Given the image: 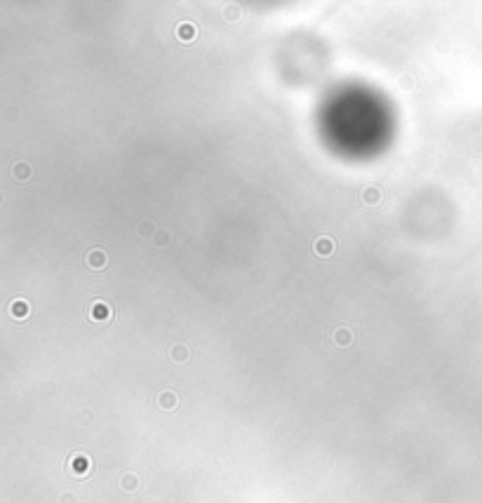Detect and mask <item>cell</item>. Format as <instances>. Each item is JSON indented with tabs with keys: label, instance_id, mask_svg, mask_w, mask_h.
<instances>
[{
	"label": "cell",
	"instance_id": "4fadbf2b",
	"mask_svg": "<svg viewBox=\"0 0 482 503\" xmlns=\"http://www.w3.org/2000/svg\"><path fill=\"white\" fill-rule=\"evenodd\" d=\"M137 233H139V237H144V240H153V235L158 233V228L151 224V221H141V224L137 226Z\"/></svg>",
	"mask_w": 482,
	"mask_h": 503
},
{
	"label": "cell",
	"instance_id": "e0dca14e",
	"mask_svg": "<svg viewBox=\"0 0 482 503\" xmlns=\"http://www.w3.org/2000/svg\"><path fill=\"white\" fill-rule=\"evenodd\" d=\"M57 501L59 503H78V496H76V492H61Z\"/></svg>",
	"mask_w": 482,
	"mask_h": 503
},
{
	"label": "cell",
	"instance_id": "5b68a950",
	"mask_svg": "<svg viewBox=\"0 0 482 503\" xmlns=\"http://www.w3.org/2000/svg\"><path fill=\"white\" fill-rule=\"evenodd\" d=\"M177 38L181 42H193L198 38V26L193 21H179L177 24Z\"/></svg>",
	"mask_w": 482,
	"mask_h": 503
},
{
	"label": "cell",
	"instance_id": "277c9868",
	"mask_svg": "<svg viewBox=\"0 0 482 503\" xmlns=\"http://www.w3.org/2000/svg\"><path fill=\"white\" fill-rule=\"evenodd\" d=\"M156 405L160 407L163 411H174L177 407H179V398H177L174 390H169V388H165V390H160L156 398Z\"/></svg>",
	"mask_w": 482,
	"mask_h": 503
},
{
	"label": "cell",
	"instance_id": "9a60e30c",
	"mask_svg": "<svg viewBox=\"0 0 482 503\" xmlns=\"http://www.w3.org/2000/svg\"><path fill=\"white\" fill-rule=\"evenodd\" d=\"M224 19H226V21H238V19H240V7L235 5V3L226 5V7H224Z\"/></svg>",
	"mask_w": 482,
	"mask_h": 503
},
{
	"label": "cell",
	"instance_id": "ba28073f",
	"mask_svg": "<svg viewBox=\"0 0 482 503\" xmlns=\"http://www.w3.org/2000/svg\"><path fill=\"white\" fill-rule=\"evenodd\" d=\"M10 315L14 320H26L31 315V306L26 299H14L10 303Z\"/></svg>",
	"mask_w": 482,
	"mask_h": 503
},
{
	"label": "cell",
	"instance_id": "3957f363",
	"mask_svg": "<svg viewBox=\"0 0 482 503\" xmlns=\"http://www.w3.org/2000/svg\"><path fill=\"white\" fill-rule=\"evenodd\" d=\"M85 261H87V268H92V271H104L108 266V256H106L104 249H99V247L90 249Z\"/></svg>",
	"mask_w": 482,
	"mask_h": 503
},
{
	"label": "cell",
	"instance_id": "6da1fadb",
	"mask_svg": "<svg viewBox=\"0 0 482 503\" xmlns=\"http://www.w3.org/2000/svg\"><path fill=\"white\" fill-rule=\"evenodd\" d=\"M90 320H92V322H113V320H116L113 306L104 299L94 301L92 306H90Z\"/></svg>",
	"mask_w": 482,
	"mask_h": 503
},
{
	"label": "cell",
	"instance_id": "2e32d148",
	"mask_svg": "<svg viewBox=\"0 0 482 503\" xmlns=\"http://www.w3.org/2000/svg\"><path fill=\"white\" fill-rule=\"evenodd\" d=\"M398 85H400L402 90H412V87L417 85V80H414V75H400V78H398Z\"/></svg>",
	"mask_w": 482,
	"mask_h": 503
},
{
	"label": "cell",
	"instance_id": "52a82bcc",
	"mask_svg": "<svg viewBox=\"0 0 482 503\" xmlns=\"http://www.w3.org/2000/svg\"><path fill=\"white\" fill-rule=\"evenodd\" d=\"M332 341H334V346H339V348H348V346H353L355 336L348 327H337L334 334H332Z\"/></svg>",
	"mask_w": 482,
	"mask_h": 503
},
{
	"label": "cell",
	"instance_id": "5bb4252c",
	"mask_svg": "<svg viewBox=\"0 0 482 503\" xmlns=\"http://www.w3.org/2000/svg\"><path fill=\"white\" fill-rule=\"evenodd\" d=\"M156 247H167V245H172V233L169 231H158L156 235H153V240H151Z\"/></svg>",
	"mask_w": 482,
	"mask_h": 503
},
{
	"label": "cell",
	"instance_id": "30bf717a",
	"mask_svg": "<svg viewBox=\"0 0 482 503\" xmlns=\"http://www.w3.org/2000/svg\"><path fill=\"white\" fill-rule=\"evenodd\" d=\"M313 249H315V254L320 256V259H327V256H332V252H334V240L327 235L318 237L313 243Z\"/></svg>",
	"mask_w": 482,
	"mask_h": 503
},
{
	"label": "cell",
	"instance_id": "7c38bea8",
	"mask_svg": "<svg viewBox=\"0 0 482 503\" xmlns=\"http://www.w3.org/2000/svg\"><path fill=\"white\" fill-rule=\"evenodd\" d=\"M31 174H33V167H31L29 162L19 160V162H14V165H12V177H14V179H19L21 184H26V181L31 179Z\"/></svg>",
	"mask_w": 482,
	"mask_h": 503
},
{
	"label": "cell",
	"instance_id": "9c48e42d",
	"mask_svg": "<svg viewBox=\"0 0 482 503\" xmlns=\"http://www.w3.org/2000/svg\"><path fill=\"white\" fill-rule=\"evenodd\" d=\"M118 485H120V489L125 494H134L137 489H139V475L137 473H122L120 475V480H118Z\"/></svg>",
	"mask_w": 482,
	"mask_h": 503
},
{
	"label": "cell",
	"instance_id": "8fae6325",
	"mask_svg": "<svg viewBox=\"0 0 482 503\" xmlns=\"http://www.w3.org/2000/svg\"><path fill=\"white\" fill-rule=\"evenodd\" d=\"M169 360L177 364H184L191 360V348L184 346V343H174V346L169 348Z\"/></svg>",
	"mask_w": 482,
	"mask_h": 503
},
{
	"label": "cell",
	"instance_id": "7a4b0ae2",
	"mask_svg": "<svg viewBox=\"0 0 482 503\" xmlns=\"http://www.w3.org/2000/svg\"><path fill=\"white\" fill-rule=\"evenodd\" d=\"M90 470H92V461H90L85 454H73L69 461V473L76 475V477H87Z\"/></svg>",
	"mask_w": 482,
	"mask_h": 503
},
{
	"label": "cell",
	"instance_id": "8992f818",
	"mask_svg": "<svg viewBox=\"0 0 482 503\" xmlns=\"http://www.w3.org/2000/svg\"><path fill=\"white\" fill-rule=\"evenodd\" d=\"M381 198H384V193H381V188L379 186H365L360 191V200L367 205V207H374V205L381 203Z\"/></svg>",
	"mask_w": 482,
	"mask_h": 503
}]
</instances>
